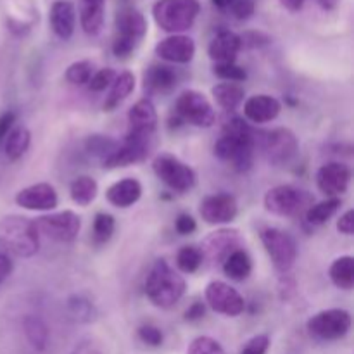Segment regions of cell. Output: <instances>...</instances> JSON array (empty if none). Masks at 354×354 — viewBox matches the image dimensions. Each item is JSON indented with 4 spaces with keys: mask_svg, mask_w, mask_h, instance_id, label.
I'll use <instances>...</instances> for the list:
<instances>
[{
    "mask_svg": "<svg viewBox=\"0 0 354 354\" xmlns=\"http://www.w3.org/2000/svg\"><path fill=\"white\" fill-rule=\"evenodd\" d=\"M256 133L242 118H232L225 123L221 137L214 144V156L230 165L235 171L245 173L254 162Z\"/></svg>",
    "mask_w": 354,
    "mask_h": 354,
    "instance_id": "6da1fadb",
    "label": "cell"
},
{
    "mask_svg": "<svg viewBox=\"0 0 354 354\" xmlns=\"http://www.w3.org/2000/svg\"><path fill=\"white\" fill-rule=\"evenodd\" d=\"M185 289V279L166 259H158L145 279V296L161 310H169L180 303Z\"/></svg>",
    "mask_w": 354,
    "mask_h": 354,
    "instance_id": "7a4b0ae2",
    "label": "cell"
},
{
    "mask_svg": "<svg viewBox=\"0 0 354 354\" xmlns=\"http://www.w3.org/2000/svg\"><path fill=\"white\" fill-rule=\"evenodd\" d=\"M0 248L17 258H31L40 248V232L35 220L6 216L0 220Z\"/></svg>",
    "mask_w": 354,
    "mask_h": 354,
    "instance_id": "3957f363",
    "label": "cell"
},
{
    "mask_svg": "<svg viewBox=\"0 0 354 354\" xmlns=\"http://www.w3.org/2000/svg\"><path fill=\"white\" fill-rule=\"evenodd\" d=\"M199 12V0H158L152 7L156 24L162 31L173 35L190 30Z\"/></svg>",
    "mask_w": 354,
    "mask_h": 354,
    "instance_id": "277c9868",
    "label": "cell"
},
{
    "mask_svg": "<svg viewBox=\"0 0 354 354\" xmlns=\"http://www.w3.org/2000/svg\"><path fill=\"white\" fill-rule=\"evenodd\" d=\"M147 33V21L144 14L133 7H124L116 16V37L113 41V54L118 59H127L133 54L137 45Z\"/></svg>",
    "mask_w": 354,
    "mask_h": 354,
    "instance_id": "5b68a950",
    "label": "cell"
},
{
    "mask_svg": "<svg viewBox=\"0 0 354 354\" xmlns=\"http://www.w3.org/2000/svg\"><path fill=\"white\" fill-rule=\"evenodd\" d=\"M263 204L268 213L277 216H299L313 204V197L294 185H279L266 192Z\"/></svg>",
    "mask_w": 354,
    "mask_h": 354,
    "instance_id": "8992f818",
    "label": "cell"
},
{
    "mask_svg": "<svg viewBox=\"0 0 354 354\" xmlns=\"http://www.w3.org/2000/svg\"><path fill=\"white\" fill-rule=\"evenodd\" d=\"M152 169H154L156 176L173 192L185 194L196 187V171L173 154H159L152 161Z\"/></svg>",
    "mask_w": 354,
    "mask_h": 354,
    "instance_id": "52a82bcc",
    "label": "cell"
},
{
    "mask_svg": "<svg viewBox=\"0 0 354 354\" xmlns=\"http://www.w3.org/2000/svg\"><path fill=\"white\" fill-rule=\"evenodd\" d=\"M175 113L178 120L197 128H209L216 121L213 104L199 90H185L175 102Z\"/></svg>",
    "mask_w": 354,
    "mask_h": 354,
    "instance_id": "ba28073f",
    "label": "cell"
},
{
    "mask_svg": "<svg viewBox=\"0 0 354 354\" xmlns=\"http://www.w3.org/2000/svg\"><path fill=\"white\" fill-rule=\"evenodd\" d=\"M259 237H261L265 251L268 252L273 266L280 273L289 272L297 258V244L292 235L289 232L282 230V228L266 227L263 228Z\"/></svg>",
    "mask_w": 354,
    "mask_h": 354,
    "instance_id": "9c48e42d",
    "label": "cell"
},
{
    "mask_svg": "<svg viewBox=\"0 0 354 354\" xmlns=\"http://www.w3.org/2000/svg\"><path fill=\"white\" fill-rule=\"evenodd\" d=\"M258 140L263 154L273 166L289 165L299 152V140L289 128H273L261 133V137L256 138Z\"/></svg>",
    "mask_w": 354,
    "mask_h": 354,
    "instance_id": "30bf717a",
    "label": "cell"
},
{
    "mask_svg": "<svg viewBox=\"0 0 354 354\" xmlns=\"http://www.w3.org/2000/svg\"><path fill=\"white\" fill-rule=\"evenodd\" d=\"M311 337L320 341H339L346 337L351 328V315L341 308L324 310L313 315L306 324Z\"/></svg>",
    "mask_w": 354,
    "mask_h": 354,
    "instance_id": "8fae6325",
    "label": "cell"
},
{
    "mask_svg": "<svg viewBox=\"0 0 354 354\" xmlns=\"http://www.w3.org/2000/svg\"><path fill=\"white\" fill-rule=\"evenodd\" d=\"M38 232L47 235L48 239L62 244L76 241L80 230H82V218L75 211H59V213L44 214L35 220Z\"/></svg>",
    "mask_w": 354,
    "mask_h": 354,
    "instance_id": "7c38bea8",
    "label": "cell"
},
{
    "mask_svg": "<svg viewBox=\"0 0 354 354\" xmlns=\"http://www.w3.org/2000/svg\"><path fill=\"white\" fill-rule=\"evenodd\" d=\"M151 147L152 138L127 133L124 140L121 142V144H118V147L114 149L113 154L107 159H104L102 166L107 169H114L137 165V162H142L144 159H147Z\"/></svg>",
    "mask_w": 354,
    "mask_h": 354,
    "instance_id": "4fadbf2b",
    "label": "cell"
},
{
    "mask_svg": "<svg viewBox=\"0 0 354 354\" xmlns=\"http://www.w3.org/2000/svg\"><path fill=\"white\" fill-rule=\"evenodd\" d=\"M204 296L211 310L225 317H239L245 310V301L241 292L221 280H213L207 283Z\"/></svg>",
    "mask_w": 354,
    "mask_h": 354,
    "instance_id": "5bb4252c",
    "label": "cell"
},
{
    "mask_svg": "<svg viewBox=\"0 0 354 354\" xmlns=\"http://www.w3.org/2000/svg\"><path fill=\"white\" fill-rule=\"evenodd\" d=\"M199 213L209 225L232 223L239 214L237 199L230 194H214L201 201Z\"/></svg>",
    "mask_w": 354,
    "mask_h": 354,
    "instance_id": "9a60e30c",
    "label": "cell"
},
{
    "mask_svg": "<svg viewBox=\"0 0 354 354\" xmlns=\"http://www.w3.org/2000/svg\"><path fill=\"white\" fill-rule=\"evenodd\" d=\"M242 248V239L239 235L237 230H227V228H221V230L213 232V234L207 235L203 242V251L204 259H211V261H220L223 263L228 256L234 251Z\"/></svg>",
    "mask_w": 354,
    "mask_h": 354,
    "instance_id": "2e32d148",
    "label": "cell"
},
{
    "mask_svg": "<svg viewBox=\"0 0 354 354\" xmlns=\"http://www.w3.org/2000/svg\"><path fill=\"white\" fill-rule=\"evenodd\" d=\"M158 128V111L151 99H140L128 111V133L154 138Z\"/></svg>",
    "mask_w": 354,
    "mask_h": 354,
    "instance_id": "e0dca14e",
    "label": "cell"
},
{
    "mask_svg": "<svg viewBox=\"0 0 354 354\" xmlns=\"http://www.w3.org/2000/svg\"><path fill=\"white\" fill-rule=\"evenodd\" d=\"M351 182V169L342 162H327L317 171V185L328 197H337L348 192Z\"/></svg>",
    "mask_w": 354,
    "mask_h": 354,
    "instance_id": "ac0fdd59",
    "label": "cell"
},
{
    "mask_svg": "<svg viewBox=\"0 0 354 354\" xmlns=\"http://www.w3.org/2000/svg\"><path fill=\"white\" fill-rule=\"evenodd\" d=\"M16 204L28 211H52L57 207L59 197L50 183H35L17 192Z\"/></svg>",
    "mask_w": 354,
    "mask_h": 354,
    "instance_id": "d6986e66",
    "label": "cell"
},
{
    "mask_svg": "<svg viewBox=\"0 0 354 354\" xmlns=\"http://www.w3.org/2000/svg\"><path fill=\"white\" fill-rule=\"evenodd\" d=\"M156 54L173 64H187L196 55V41L187 35H171L156 45Z\"/></svg>",
    "mask_w": 354,
    "mask_h": 354,
    "instance_id": "ffe728a7",
    "label": "cell"
},
{
    "mask_svg": "<svg viewBox=\"0 0 354 354\" xmlns=\"http://www.w3.org/2000/svg\"><path fill=\"white\" fill-rule=\"evenodd\" d=\"M280 111H282L280 100L272 95H266V93L249 97L244 102V116L256 124L270 123V121L277 120Z\"/></svg>",
    "mask_w": 354,
    "mask_h": 354,
    "instance_id": "44dd1931",
    "label": "cell"
},
{
    "mask_svg": "<svg viewBox=\"0 0 354 354\" xmlns=\"http://www.w3.org/2000/svg\"><path fill=\"white\" fill-rule=\"evenodd\" d=\"M241 48V35L230 30H220L209 41L207 54L213 59L214 64H225V62H235Z\"/></svg>",
    "mask_w": 354,
    "mask_h": 354,
    "instance_id": "7402d4cb",
    "label": "cell"
},
{
    "mask_svg": "<svg viewBox=\"0 0 354 354\" xmlns=\"http://www.w3.org/2000/svg\"><path fill=\"white\" fill-rule=\"evenodd\" d=\"M48 19H50V26L55 37H59L61 40H69L76 28L75 3L69 0H55L50 6Z\"/></svg>",
    "mask_w": 354,
    "mask_h": 354,
    "instance_id": "603a6c76",
    "label": "cell"
},
{
    "mask_svg": "<svg viewBox=\"0 0 354 354\" xmlns=\"http://www.w3.org/2000/svg\"><path fill=\"white\" fill-rule=\"evenodd\" d=\"M178 85V75L171 66L152 64L144 75V88L152 95H166Z\"/></svg>",
    "mask_w": 354,
    "mask_h": 354,
    "instance_id": "cb8c5ba5",
    "label": "cell"
},
{
    "mask_svg": "<svg viewBox=\"0 0 354 354\" xmlns=\"http://www.w3.org/2000/svg\"><path fill=\"white\" fill-rule=\"evenodd\" d=\"M140 197L142 183L137 178L120 180V182L113 183L106 192L107 203L113 204L114 207H121V209H127V207L137 204Z\"/></svg>",
    "mask_w": 354,
    "mask_h": 354,
    "instance_id": "d4e9b609",
    "label": "cell"
},
{
    "mask_svg": "<svg viewBox=\"0 0 354 354\" xmlns=\"http://www.w3.org/2000/svg\"><path fill=\"white\" fill-rule=\"evenodd\" d=\"M80 24L86 35H99L106 16V0H80Z\"/></svg>",
    "mask_w": 354,
    "mask_h": 354,
    "instance_id": "484cf974",
    "label": "cell"
},
{
    "mask_svg": "<svg viewBox=\"0 0 354 354\" xmlns=\"http://www.w3.org/2000/svg\"><path fill=\"white\" fill-rule=\"evenodd\" d=\"M135 90V75L130 71H123L116 75L111 85L109 95L104 100V111H114L124 102L128 95Z\"/></svg>",
    "mask_w": 354,
    "mask_h": 354,
    "instance_id": "4316f807",
    "label": "cell"
},
{
    "mask_svg": "<svg viewBox=\"0 0 354 354\" xmlns=\"http://www.w3.org/2000/svg\"><path fill=\"white\" fill-rule=\"evenodd\" d=\"M223 272L235 282H244L252 273V259L245 249H237L223 261Z\"/></svg>",
    "mask_w": 354,
    "mask_h": 354,
    "instance_id": "83f0119b",
    "label": "cell"
},
{
    "mask_svg": "<svg viewBox=\"0 0 354 354\" xmlns=\"http://www.w3.org/2000/svg\"><path fill=\"white\" fill-rule=\"evenodd\" d=\"M213 97L223 109L234 111L244 102L245 90L241 83H232V82H221L213 86Z\"/></svg>",
    "mask_w": 354,
    "mask_h": 354,
    "instance_id": "f1b7e54d",
    "label": "cell"
},
{
    "mask_svg": "<svg viewBox=\"0 0 354 354\" xmlns=\"http://www.w3.org/2000/svg\"><path fill=\"white\" fill-rule=\"evenodd\" d=\"M24 335H26L28 342L35 351L41 353L45 351L48 344V327L40 317L37 315H28L23 322Z\"/></svg>",
    "mask_w": 354,
    "mask_h": 354,
    "instance_id": "f546056e",
    "label": "cell"
},
{
    "mask_svg": "<svg viewBox=\"0 0 354 354\" xmlns=\"http://www.w3.org/2000/svg\"><path fill=\"white\" fill-rule=\"evenodd\" d=\"M332 283L337 289L351 290L354 287V258L353 256H341L335 259L328 270Z\"/></svg>",
    "mask_w": 354,
    "mask_h": 354,
    "instance_id": "4dcf8cb0",
    "label": "cell"
},
{
    "mask_svg": "<svg viewBox=\"0 0 354 354\" xmlns=\"http://www.w3.org/2000/svg\"><path fill=\"white\" fill-rule=\"evenodd\" d=\"M97 192H99V185H97L95 178H92V176H78L69 185V196H71L73 203L83 207L90 206L95 201Z\"/></svg>",
    "mask_w": 354,
    "mask_h": 354,
    "instance_id": "1f68e13d",
    "label": "cell"
},
{
    "mask_svg": "<svg viewBox=\"0 0 354 354\" xmlns=\"http://www.w3.org/2000/svg\"><path fill=\"white\" fill-rule=\"evenodd\" d=\"M6 140V156L9 161H17L28 152L31 144V133L26 127H16L9 131Z\"/></svg>",
    "mask_w": 354,
    "mask_h": 354,
    "instance_id": "d6a6232c",
    "label": "cell"
},
{
    "mask_svg": "<svg viewBox=\"0 0 354 354\" xmlns=\"http://www.w3.org/2000/svg\"><path fill=\"white\" fill-rule=\"evenodd\" d=\"M341 199L339 197H328V199L322 201L318 204H311L306 209L304 216H306V221L313 227H320V225H325L341 207Z\"/></svg>",
    "mask_w": 354,
    "mask_h": 354,
    "instance_id": "836d02e7",
    "label": "cell"
},
{
    "mask_svg": "<svg viewBox=\"0 0 354 354\" xmlns=\"http://www.w3.org/2000/svg\"><path fill=\"white\" fill-rule=\"evenodd\" d=\"M204 263V254L197 245H183L176 252V266L182 273H196Z\"/></svg>",
    "mask_w": 354,
    "mask_h": 354,
    "instance_id": "e575fe53",
    "label": "cell"
},
{
    "mask_svg": "<svg viewBox=\"0 0 354 354\" xmlns=\"http://www.w3.org/2000/svg\"><path fill=\"white\" fill-rule=\"evenodd\" d=\"M114 230H116V220L109 213H97L93 218L92 237L97 245H104L111 241Z\"/></svg>",
    "mask_w": 354,
    "mask_h": 354,
    "instance_id": "d590c367",
    "label": "cell"
},
{
    "mask_svg": "<svg viewBox=\"0 0 354 354\" xmlns=\"http://www.w3.org/2000/svg\"><path fill=\"white\" fill-rule=\"evenodd\" d=\"M93 75V64L92 61H76L66 69L64 78L66 82L71 83V85H86L90 82Z\"/></svg>",
    "mask_w": 354,
    "mask_h": 354,
    "instance_id": "8d00e7d4",
    "label": "cell"
},
{
    "mask_svg": "<svg viewBox=\"0 0 354 354\" xmlns=\"http://www.w3.org/2000/svg\"><path fill=\"white\" fill-rule=\"evenodd\" d=\"M116 147L118 142L109 137H104V135H92L86 140V151H88V154L95 156V158L102 159V161L109 158Z\"/></svg>",
    "mask_w": 354,
    "mask_h": 354,
    "instance_id": "74e56055",
    "label": "cell"
},
{
    "mask_svg": "<svg viewBox=\"0 0 354 354\" xmlns=\"http://www.w3.org/2000/svg\"><path fill=\"white\" fill-rule=\"evenodd\" d=\"M213 73L221 78L223 82H232V83H241L248 78V73L242 66L235 64V62H225V64H214Z\"/></svg>",
    "mask_w": 354,
    "mask_h": 354,
    "instance_id": "f35d334b",
    "label": "cell"
},
{
    "mask_svg": "<svg viewBox=\"0 0 354 354\" xmlns=\"http://www.w3.org/2000/svg\"><path fill=\"white\" fill-rule=\"evenodd\" d=\"M187 354H225L223 346L213 337H207V335H201V337L194 339L190 342Z\"/></svg>",
    "mask_w": 354,
    "mask_h": 354,
    "instance_id": "ab89813d",
    "label": "cell"
},
{
    "mask_svg": "<svg viewBox=\"0 0 354 354\" xmlns=\"http://www.w3.org/2000/svg\"><path fill=\"white\" fill-rule=\"evenodd\" d=\"M116 75L118 73L114 71L113 68H102L99 69V71L93 73L92 78H90V82L86 83V85H88V88L92 90V92H102L107 86L113 85Z\"/></svg>",
    "mask_w": 354,
    "mask_h": 354,
    "instance_id": "60d3db41",
    "label": "cell"
},
{
    "mask_svg": "<svg viewBox=\"0 0 354 354\" xmlns=\"http://www.w3.org/2000/svg\"><path fill=\"white\" fill-rule=\"evenodd\" d=\"M138 337L144 344L151 346V348H159L165 341V335H162L161 328H158L156 325H142L138 328Z\"/></svg>",
    "mask_w": 354,
    "mask_h": 354,
    "instance_id": "b9f144b4",
    "label": "cell"
},
{
    "mask_svg": "<svg viewBox=\"0 0 354 354\" xmlns=\"http://www.w3.org/2000/svg\"><path fill=\"white\" fill-rule=\"evenodd\" d=\"M254 10H256L254 0H232L230 7H228V12L241 21L249 19V17L254 14Z\"/></svg>",
    "mask_w": 354,
    "mask_h": 354,
    "instance_id": "7bdbcfd3",
    "label": "cell"
},
{
    "mask_svg": "<svg viewBox=\"0 0 354 354\" xmlns=\"http://www.w3.org/2000/svg\"><path fill=\"white\" fill-rule=\"evenodd\" d=\"M270 344H272V341H270L266 334L254 335V337H251L245 342L241 354H266L270 349Z\"/></svg>",
    "mask_w": 354,
    "mask_h": 354,
    "instance_id": "ee69618b",
    "label": "cell"
},
{
    "mask_svg": "<svg viewBox=\"0 0 354 354\" xmlns=\"http://www.w3.org/2000/svg\"><path fill=\"white\" fill-rule=\"evenodd\" d=\"M69 310H71V313L75 315V317L82 318V320H90V317H92L93 313L92 303H88V301L83 299V297H71V299H69Z\"/></svg>",
    "mask_w": 354,
    "mask_h": 354,
    "instance_id": "f6af8a7d",
    "label": "cell"
},
{
    "mask_svg": "<svg viewBox=\"0 0 354 354\" xmlns=\"http://www.w3.org/2000/svg\"><path fill=\"white\" fill-rule=\"evenodd\" d=\"M175 230L178 232L180 235H190L197 230V223L190 214L182 213L176 216L175 220Z\"/></svg>",
    "mask_w": 354,
    "mask_h": 354,
    "instance_id": "bcb514c9",
    "label": "cell"
},
{
    "mask_svg": "<svg viewBox=\"0 0 354 354\" xmlns=\"http://www.w3.org/2000/svg\"><path fill=\"white\" fill-rule=\"evenodd\" d=\"M241 44L242 47L244 45H248V47H261V45L270 44V38L261 31H248L241 37Z\"/></svg>",
    "mask_w": 354,
    "mask_h": 354,
    "instance_id": "7dc6e473",
    "label": "cell"
},
{
    "mask_svg": "<svg viewBox=\"0 0 354 354\" xmlns=\"http://www.w3.org/2000/svg\"><path fill=\"white\" fill-rule=\"evenodd\" d=\"M14 123H16V113L14 111H6L3 114H0V144L6 140L9 131L12 130Z\"/></svg>",
    "mask_w": 354,
    "mask_h": 354,
    "instance_id": "c3c4849f",
    "label": "cell"
},
{
    "mask_svg": "<svg viewBox=\"0 0 354 354\" xmlns=\"http://www.w3.org/2000/svg\"><path fill=\"white\" fill-rule=\"evenodd\" d=\"M337 230L344 235H353L354 232V211L349 209L339 218L337 221Z\"/></svg>",
    "mask_w": 354,
    "mask_h": 354,
    "instance_id": "681fc988",
    "label": "cell"
},
{
    "mask_svg": "<svg viewBox=\"0 0 354 354\" xmlns=\"http://www.w3.org/2000/svg\"><path fill=\"white\" fill-rule=\"evenodd\" d=\"M204 315H206V306H204V303H201V301H196V303L190 304L189 310L185 311V320L197 322L201 320V318H204Z\"/></svg>",
    "mask_w": 354,
    "mask_h": 354,
    "instance_id": "f907efd6",
    "label": "cell"
},
{
    "mask_svg": "<svg viewBox=\"0 0 354 354\" xmlns=\"http://www.w3.org/2000/svg\"><path fill=\"white\" fill-rule=\"evenodd\" d=\"M12 272V261H10L9 256L6 252L0 251V283L6 282L7 277Z\"/></svg>",
    "mask_w": 354,
    "mask_h": 354,
    "instance_id": "816d5d0a",
    "label": "cell"
},
{
    "mask_svg": "<svg viewBox=\"0 0 354 354\" xmlns=\"http://www.w3.org/2000/svg\"><path fill=\"white\" fill-rule=\"evenodd\" d=\"M280 3H282L287 10H290V12H297V10L303 9L306 0H280Z\"/></svg>",
    "mask_w": 354,
    "mask_h": 354,
    "instance_id": "f5cc1de1",
    "label": "cell"
},
{
    "mask_svg": "<svg viewBox=\"0 0 354 354\" xmlns=\"http://www.w3.org/2000/svg\"><path fill=\"white\" fill-rule=\"evenodd\" d=\"M317 2L324 10H334L337 7L339 0H317Z\"/></svg>",
    "mask_w": 354,
    "mask_h": 354,
    "instance_id": "db71d44e",
    "label": "cell"
},
{
    "mask_svg": "<svg viewBox=\"0 0 354 354\" xmlns=\"http://www.w3.org/2000/svg\"><path fill=\"white\" fill-rule=\"evenodd\" d=\"M211 2H213V6L216 7L218 10H221V12H228V7H230L232 0H211Z\"/></svg>",
    "mask_w": 354,
    "mask_h": 354,
    "instance_id": "11a10c76",
    "label": "cell"
}]
</instances>
